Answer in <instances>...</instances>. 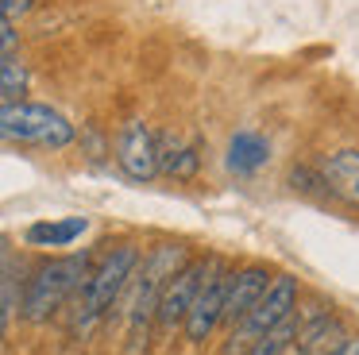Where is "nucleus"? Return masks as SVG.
<instances>
[{"instance_id": "f257e3e1", "label": "nucleus", "mask_w": 359, "mask_h": 355, "mask_svg": "<svg viewBox=\"0 0 359 355\" xmlns=\"http://www.w3.org/2000/svg\"><path fill=\"white\" fill-rule=\"evenodd\" d=\"M186 262V247L182 243H163L147 255V259L135 262L132 278V301H128V332H132V355H140L143 340H147V324L155 316V305H158V293H163L166 278Z\"/></svg>"}, {"instance_id": "f03ea898", "label": "nucleus", "mask_w": 359, "mask_h": 355, "mask_svg": "<svg viewBox=\"0 0 359 355\" xmlns=\"http://www.w3.org/2000/svg\"><path fill=\"white\" fill-rule=\"evenodd\" d=\"M89 274V255H66V259H50L27 278L24 286V301H20V313L27 324H43L81 290Z\"/></svg>"}, {"instance_id": "7ed1b4c3", "label": "nucleus", "mask_w": 359, "mask_h": 355, "mask_svg": "<svg viewBox=\"0 0 359 355\" xmlns=\"http://www.w3.org/2000/svg\"><path fill=\"white\" fill-rule=\"evenodd\" d=\"M74 123L50 105H32V100H0V139L4 143H27L62 151L74 143Z\"/></svg>"}, {"instance_id": "20e7f679", "label": "nucleus", "mask_w": 359, "mask_h": 355, "mask_svg": "<svg viewBox=\"0 0 359 355\" xmlns=\"http://www.w3.org/2000/svg\"><path fill=\"white\" fill-rule=\"evenodd\" d=\"M135 262H140V251L132 243H120L86 274V282H81V305H78V332L81 336H89L93 324L112 309V301L128 290V278H132Z\"/></svg>"}, {"instance_id": "39448f33", "label": "nucleus", "mask_w": 359, "mask_h": 355, "mask_svg": "<svg viewBox=\"0 0 359 355\" xmlns=\"http://www.w3.org/2000/svg\"><path fill=\"white\" fill-rule=\"evenodd\" d=\"M294 305H297V278H290V274L271 278V286L259 293V301L232 324V344H228V355H232L236 347H251L263 332H271L274 324H282L286 316H294Z\"/></svg>"}, {"instance_id": "423d86ee", "label": "nucleus", "mask_w": 359, "mask_h": 355, "mask_svg": "<svg viewBox=\"0 0 359 355\" xmlns=\"http://www.w3.org/2000/svg\"><path fill=\"white\" fill-rule=\"evenodd\" d=\"M224 278L228 270L220 267L217 259H209V270H205L201 286H197L194 301H189L186 316H182V324H186V336L194 340V344H205V340L212 336V328L220 324V305H224Z\"/></svg>"}, {"instance_id": "0eeeda50", "label": "nucleus", "mask_w": 359, "mask_h": 355, "mask_svg": "<svg viewBox=\"0 0 359 355\" xmlns=\"http://www.w3.org/2000/svg\"><path fill=\"white\" fill-rule=\"evenodd\" d=\"M205 270H209V259L205 262H182V267L166 278L163 293H158V305H155V321L163 332H170L182 324V316H186V309H189V301H194L197 286H201Z\"/></svg>"}, {"instance_id": "6e6552de", "label": "nucleus", "mask_w": 359, "mask_h": 355, "mask_svg": "<svg viewBox=\"0 0 359 355\" xmlns=\"http://www.w3.org/2000/svg\"><path fill=\"white\" fill-rule=\"evenodd\" d=\"M116 162L132 182H151L158 174V154H155V135L147 123L128 120L116 131Z\"/></svg>"}, {"instance_id": "1a4fd4ad", "label": "nucleus", "mask_w": 359, "mask_h": 355, "mask_svg": "<svg viewBox=\"0 0 359 355\" xmlns=\"http://www.w3.org/2000/svg\"><path fill=\"white\" fill-rule=\"evenodd\" d=\"M317 174L325 182V193H332L344 205L359 208V151L355 147H340V151L325 154Z\"/></svg>"}, {"instance_id": "9d476101", "label": "nucleus", "mask_w": 359, "mask_h": 355, "mask_svg": "<svg viewBox=\"0 0 359 355\" xmlns=\"http://www.w3.org/2000/svg\"><path fill=\"white\" fill-rule=\"evenodd\" d=\"M271 286V270L266 267H243L236 274L224 278V305H220V321L236 324L251 305L259 301V293Z\"/></svg>"}, {"instance_id": "9b49d317", "label": "nucleus", "mask_w": 359, "mask_h": 355, "mask_svg": "<svg viewBox=\"0 0 359 355\" xmlns=\"http://www.w3.org/2000/svg\"><path fill=\"white\" fill-rule=\"evenodd\" d=\"M266 159H271V143L259 131H236L228 143V170L236 174H255L266 166Z\"/></svg>"}, {"instance_id": "f8f14e48", "label": "nucleus", "mask_w": 359, "mask_h": 355, "mask_svg": "<svg viewBox=\"0 0 359 355\" xmlns=\"http://www.w3.org/2000/svg\"><path fill=\"white\" fill-rule=\"evenodd\" d=\"M155 154H158V170L170 178H194L197 166H201L197 147L178 143L174 135H155Z\"/></svg>"}, {"instance_id": "ddd939ff", "label": "nucleus", "mask_w": 359, "mask_h": 355, "mask_svg": "<svg viewBox=\"0 0 359 355\" xmlns=\"http://www.w3.org/2000/svg\"><path fill=\"white\" fill-rule=\"evenodd\" d=\"M89 220L86 216H66V220H43V224H32L24 232L32 247H70L78 236H86Z\"/></svg>"}, {"instance_id": "4468645a", "label": "nucleus", "mask_w": 359, "mask_h": 355, "mask_svg": "<svg viewBox=\"0 0 359 355\" xmlns=\"http://www.w3.org/2000/svg\"><path fill=\"white\" fill-rule=\"evenodd\" d=\"M27 85H32L27 66L16 54H4V58H0V100H24Z\"/></svg>"}, {"instance_id": "2eb2a0df", "label": "nucleus", "mask_w": 359, "mask_h": 355, "mask_svg": "<svg viewBox=\"0 0 359 355\" xmlns=\"http://www.w3.org/2000/svg\"><path fill=\"white\" fill-rule=\"evenodd\" d=\"M294 336H297V321L286 316V321L274 324L271 332H263V336L248 347V355H286V347L294 344Z\"/></svg>"}, {"instance_id": "dca6fc26", "label": "nucleus", "mask_w": 359, "mask_h": 355, "mask_svg": "<svg viewBox=\"0 0 359 355\" xmlns=\"http://www.w3.org/2000/svg\"><path fill=\"white\" fill-rule=\"evenodd\" d=\"M16 309V278H12V255L8 243L0 239V340L8 332V316Z\"/></svg>"}, {"instance_id": "f3484780", "label": "nucleus", "mask_w": 359, "mask_h": 355, "mask_svg": "<svg viewBox=\"0 0 359 355\" xmlns=\"http://www.w3.org/2000/svg\"><path fill=\"white\" fill-rule=\"evenodd\" d=\"M290 185H294L297 193H325L320 174H317V170H309V166H294V170H290Z\"/></svg>"}, {"instance_id": "a211bd4d", "label": "nucleus", "mask_w": 359, "mask_h": 355, "mask_svg": "<svg viewBox=\"0 0 359 355\" xmlns=\"http://www.w3.org/2000/svg\"><path fill=\"white\" fill-rule=\"evenodd\" d=\"M32 8H35V0H0V20L16 23L20 15H27Z\"/></svg>"}, {"instance_id": "6ab92c4d", "label": "nucleus", "mask_w": 359, "mask_h": 355, "mask_svg": "<svg viewBox=\"0 0 359 355\" xmlns=\"http://www.w3.org/2000/svg\"><path fill=\"white\" fill-rule=\"evenodd\" d=\"M16 46H20V31L8 20H0V58L4 54H16Z\"/></svg>"}, {"instance_id": "aec40b11", "label": "nucleus", "mask_w": 359, "mask_h": 355, "mask_svg": "<svg viewBox=\"0 0 359 355\" xmlns=\"http://www.w3.org/2000/svg\"><path fill=\"white\" fill-rule=\"evenodd\" d=\"M325 355H359V336H348L344 344H336L332 351H325Z\"/></svg>"}]
</instances>
